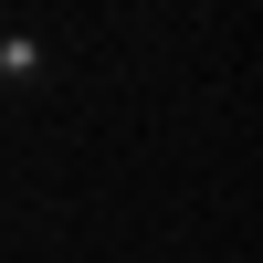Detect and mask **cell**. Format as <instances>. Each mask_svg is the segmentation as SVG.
I'll return each mask as SVG.
<instances>
[{
    "label": "cell",
    "mask_w": 263,
    "mask_h": 263,
    "mask_svg": "<svg viewBox=\"0 0 263 263\" xmlns=\"http://www.w3.org/2000/svg\"><path fill=\"white\" fill-rule=\"evenodd\" d=\"M42 84H53V53H42V32L0 21V95H42Z\"/></svg>",
    "instance_id": "1"
},
{
    "label": "cell",
    "mask_w": 263,
    "mask_h": 263,
    "mask_svg": "<svg viewBox=\"0 0 263 263\" xmlns=\"http://www.w3.org/2000/svg\"><path fill=\"white\" fill-rule=\"evenodd\" d=\"M0 21H11V0H0Z\"/></svg>",
    "instance_id": "2"
}]
</instances>
